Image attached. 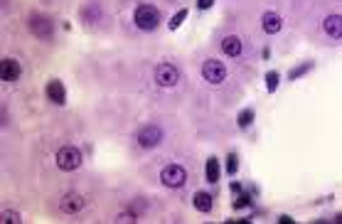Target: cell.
<instances>
[{"instance_id": "1", "label": "cell", "mask_w": 342, "mask_h": 224, "mask_svg": "<svg viewBox=\"0 0 342 224\" xmlns=\"http://www.w3.org/2000/svg\"><path fill=\"white\" fill-rule=\"evenodd\" d=\"M133 22H136L138 30H148L150 32V30H155L160 25V13L153 5H138L136 13H133Z\"/></svg>"}, {"instance_id": "2", "label": "cell", "mask_w": 342, "mask_h": 224, "mask_svg": "<svg viewBox=\"0 0 342 224\" xmlns=\"http://www.w3.org/2000/svg\"><path fill=\"white\" fill-rule=\"evenodd\" d=\"M82 151L79 148H74V145H62L57 151V168L59 170H76L79 165H82Z\"/></svg>"}, {"instance_id": "3", "label": "cell", "mask_w": 342, "mask_h": 224, "mask_svg": "<svg viewBox=\"0 0 342 224\" xmlns=\"http://www.w3.org/2000/svg\"><path fill=\"white\" fill-rule=\"evenodd\" d=\"M160 182H163L165 187L177 190V187H182L187 182V170L182 168V165H165V168L160 170Z\"/></svg>"}, {"instance_id": "4", "label": "cell", "mask_w": 342, "mask_h": 224, "mask_svg": "<svg viewBox=\"0 0 342 224\" xmlns=\"http://www.w3.org/2000/svg\"><path fill=\"white\" fill-rule=\"evenodd\" d=\"M202 77H204V82H209V84H222V82L227 79V67H224V62H219V59H207V62L202 64Z\"/></svg>"}, {"instance_id": "5", "label": "cell", "mask_w": 342, "mask_h": 224, "mask_svg": "<svg viewBox=\"0 0 342 224\" xmlns=\"http://www.w3.org/2000/svg\"><path fill=\"white\" fill-rule=\"evenodd\" d=\"M30 32L37 37V40H49L52 37V32H55V25H52V20L49 17H44V15H32L28 22Z\"/></svg>"}, {"instance_id": "6", "label": "cell", "mask_w": 342, "mask_h": 224, "mask_svg": "<svg viewBox=\"0 0 342 224\" xmlns=\"http://www.w3.org/2000/svg\"><path fill=\"white\" fill-rule=\"evenodd\" d=\"M160 140H163V128L155 126V123H148L138 131V145L141 148H155Z\"/></svg>"}, {"instance_id": "7", "label": "cell", "mask_w": 342, "mask_h": 224, "mask_svg": "<svg viewBox=\"0 0 342 224\" xmlns=\"http://www.w3.org/2000/svg\"><path fill=\"white\" fill-rule=\"evenodd\" d=\"M180 82V71L175 69L172 64H157L155 67V84L157 86H175Z\"/></svg>"}, {"instance_id": "8", "label": "cell", "mask_w": 342, "mask_h": 224, "mask_svg": "<svg viewBox=\"0 0 342 224\" xmlns=\"http://www.w3.org/2000/svg\"><path fill=\"white\" fill-rule=\"evenodd\" d=\"M86 205V197L79 195V192H67V195L62 197V202H59V210L67 212V214H74V212L84 210Z\"/></svg>"}, {"instance_id": "9", "label": "cell", "mask_w": 342, "mask_h": 224, "mask_svg": "<svg viewBox=\"0 0 342 224\" xmlns=\"http://www.w3.org/2000/svg\"><path fill=\"white\" fill-rule=\"evenodd\" d=\"M44 94H47V98H49L52 104H57V106L67 104V89H64V84H62L59 79H52V82H47V89H44Z\"/></svg>"}, {"instance_id": "10", "label": "cell", "mask_w": 342, "mask_h": 224, "mask_svg": "<svg viewBox=\"0 0 342 224\" xmlns=\"http://www.w3.org/2000/svg\"><path fill=\"white\" fill-rule=\"evenodd\" d=\"M20 74H22V69H20V64L15 62V59H3L0 62V79L3 82H17L20 79Z\"/></svg>"}, {"instance_id": "11", "label": "cell", "mask_w": 342, "mask_h": 224, "mask_svg": "<svg viewBox=\"0 0 342 224\" xmlns=\"http://www.w3.org/2000/svg\"><path fill=\"white\" fill-rule=\"evenodd\" d=\"M323 28L332 40H342V15H328L323 20Z\"/></svg>"}, {"instance_id": "12", "label": "cell", "mask_w": 342, "mask_h": 224, "mask_svg": "<svg viewBox=\"0 0 342 224\" xmlns=\"http://www.w3.org/2000/svg\"><path fill=\"white\" fill-rule=\"evenodd\" d=\"M261 28H264V32H269V35H276V32H281V28H283V17L278 13H264Z\"/></svg>"}, {"instance_id": "13", "label": "cell", "mask_w": 342, "mask_h": 224, "mask_svg": "<svg viewBox=\"0 0 342 224\" xmlns=\"http://www.w3.org/2000/svg\"><path fill=\"white\" fill-rule=\"evenodd\" d=\"M242 40L236 37V35H229V37H224L222 40V52L224 55H229V57H239L242 55Z\"/></svg>"}, {"instance_id": "14", "label": "cell", "mask_w": 342, "mask_h": 224, "mask_svg": "<svg viewBox=\"0 0 342 224\" xmlns=\"http://www.w3.org/2000/svg\"><path fill=\"white\" fill-rule=\"evenodd\" d=\"M192 202H195V210L197 212H209L212 210V195L209 192H195V197H192Z\"/></svg>"}, {"instance_id": "15", "label": "cell", "mask_w": 342, "mask_h": 224, "mask_svg": "<svg viewBox=\"0 0 342 224\" xmlns=\"http://www.w3.org/2000/svg\"><path fill=\"white\" fill-rule=\"evenodd\" d=\"M207 180L209 182L219 180V160H217V158H209V160H207Z\"/></svg>"}, {"instance_id": "16", "label": "cell", "mask_w": 342, "mask_h": 224, "mask_svg": "<svg viewBox=\"0 0 342 224\" xmlns=\"http://www.w3.org/2000/svg\"><path fill=\"white\" fill-rule=\"evenodd\" d=\"M0 217H3V219H0L3 224H8V222H10V224H20V222H22V217H20L17 212H13V210H5Z\"/></svg>"}, {"instance_id": "17", "label": "cell", "mask_w": 342, "mask_h": 224, "mask_svg": "<svg viewBox=\"0 0 342 224\" xmlns=\"http://www.w3.org/2000/svg\"><path fill=\"white\" fill-rule=\"evenodd\" d=\"M278 82H281L278 71H269V74H266V89H269V91H276V89H278Z\"/></svg>"}, {"instance_id": "18", "label": "cell", "mask_w": 342, "mask_h": 224, "mask_svg": "<svg viewBox=\"0 0 342 224\" xmlns=\"http://www.w3.org/2000/svg\"><path fill=\"white\" fill-rule=\"evenodd\" d=\"M185 17H187V10H177V13L172 15V20H170V25H168V28H170V30H177L180 25H182V22H185Z\"/></svg>"}, {"instance_id": "19", "label": "cell", "mask_w": 342, "mask_h": 224, "mask_svg": "<svg viewBox=\"0 0 342 224\" xmlns=\"http://www.w3.org/2000/svg\"><path fill=\"white\" fill-rule=\"evenodd\" d=\"M251 121H254V111H251V109H246V111L239 113V121H236V123H239L242 128H249V126H251Z\"/></svg>"}, {"instance_id": "20", "label": "cell", "mask_w": 342, "mask_h": 224, "mask_svg": "<svg viewBox=\"0 0 342 224\" xmlns=\"http://www.w3.org/2000/svg\"><path fill=\"white\" fill-rule=\"evenodd\" d=\"M310 69H313V64H310V62H305V64H300V67H296V69L291 71V74H288V79H298V77H303L305 71H310Z\"/></svg>"}, {"instance_id": "21", "label": "cell", "mask_w": 342, "mask_h": 224, "mask_svg": "<svg viewBox=\"0 0 342 224\" xmlns=\"http://www.w3.org/2000/svg\"><path fill=\"white\" fill-rule=\"evenodd\" d=\"M227 160H229V163H227V172H229V175H234V172H236V168H239V163H236V155L231 153Z\"/></svg>"}, {"instance_id": "22", "label": "cell", "mask_w": 342, "mask_h": 224, "mask_svg": "<svg viewBox=\"0 0 342 224\" xmlns=\"http://www.w3.org/2000/svg\"><path fill=\"white\" fill-rule=\"evenodd\" d=\"M249 205H251V200H249L246 195H242L236 202H234V207H236V210H239V207H249Z\"/></svg>"}, {"instance_id": "23", "label": "cell", "mask_w": 342, "mask_h": 224, "mask_svg": "<svg viewBox=\"0 0 342 224\" xmlns=\"http://www.w3.org/2000/svg\"><path fill=\"white\" fill-rule=\"evenodd\" d=\"M116 222H136V214L133 212H126V214H118Z\"/></svg>"}, {"instance_id": "24", "label": "cell", "mask_w": 342, "mask_h": 224, "mask_svg": "<svg viewBox=\"0 0 342 224\" xmlns=\"http://www.w3.org/2000/svg\"><path fill=\"white\" fill-rule=\"evenodd\" d=\"M212 3H214V0H197V8H200V10H209V8H212Z\"/></svg>"}]
</instances>
